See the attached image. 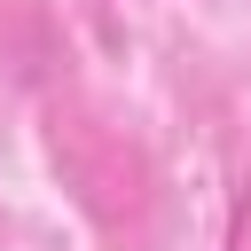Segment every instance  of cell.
<instances>
[{
    "label": "cell",
    "mask_w": 251,
    "mask_h": 251,
    "mask_svg": "<svg viewBox=\"0 0 251 251\" xmlns=\"http://www.w3.org/2000/svg\"><path fill=\"white\" fill-rule=\"evenodd\" d=\"M220 251H251V173H243V188H235V204H227V235H220Z\"/></svg>",
    "instance_id": "1"
}]
</instances>
